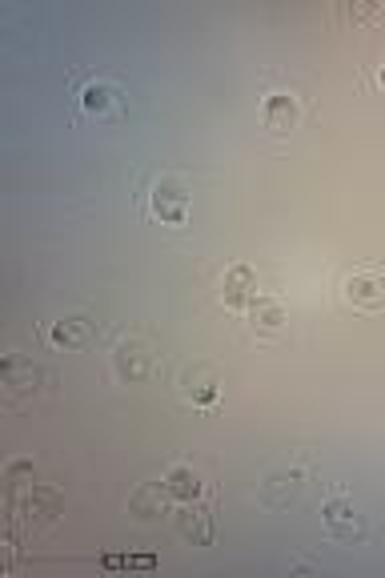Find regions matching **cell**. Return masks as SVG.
Segmentation results:
<instances>
[{"mask_svg": "<svg viewBox=\"0 0 385 578\" xmlns=\"http://www.w3.org/2000/svg\"><path fill=\"white\" fill-rule=\"evenodd\" d=\"M101 566H105V570H121V566H137V570H149V566H157V558H149V554H137V558H113V554H109Z\"/></svg>", "mask_w": 385, "mask_h": 578, "instance_id": "obj_17", "label": "cell"}, {"mask_svg": "<svg viewBox=\"0 0 385 578\" xmlns=\"http://www.w3.org/2000/svg\"><path fill=\"white\" fill-rule=\"evenodd\" d=\"M297 486H301V474H273V478L265 482V498H269V502H285V498L297 494Z\"/></svg>", "mask_w": 385, "mask_h": 578, "instance_id": "obj_15", "label": "cell"}, {"mask_svg": "<svg viewBox=\"0 0 385 578\" xmlns=\"http://www.w3.org/2000/svg\"><path fill=\"white\" fill-rule=\"evenodd\" d=\"M13 506L33 522V526H45V522H53L57 514H61V494L53 490V486H29L25 490V498H13Z\"/></svg>", "mask_w": 385, "mask_h": 578, "instance_id": "obj_3", "label": "cell"}, {"mask_svg": "<svg viewBox=\"0 0 385 578\" xmlns=\"http://www.w3.org/2000/svg\"><path fill=\"white\" fill-rule=\"evenodd\" d=\"M169 486L165 482H145V486H137L133 490V498H129V514H137L141 522H153V518H161L165 510H169Z\"/></svg>", "mask_w": 385, "mask_h": 578, "instance_id": "obj_8", "label": "cell"}, {"mask_svg": "<svg viewBox=\"0 0 385 578\" xmlns=\"http://www.w3.org/2000/svg\"><path fill=\"white\" fill-rule=\"evenodd\" d=\"M349 13H353L357 21H373V17H377V9H373V5H353Z\"/></svg>", "mask_w": 385, "mask_h": 578, "instance_id": "obj_18", "label": "cell"}, {"mask_svg": "<svg viewBox=\"0 0 385 578\" xmlns=\"http://www.w3.org/2000/svg\"><path fill=\"white\" fill-rule=\"evenodd\" d=\"M45 338L57 346V350H85L93 342V322L85 318H65V322H53L45 330Z\"/></svg>", "mask_w": 385, "mask_h": 578, "instance_id": "obj_11", "label": "cell"}, {"mask_svg": "<svg viewBox=\"0 0 385 578\" xmlns=\"http://www.w3.org/2000/svg\"><path fill=\"white\" fill-rule=\"evenodd\" d=\"M249 322H253V330H281V322H285V310H281L277 302H265V298H257V302H253V310H249Z\"/></svg>", "mask_w": 385, "mask_h": 578, "instance_id": "obj_14", "label": "cell"}, {"mask_svg": "<svg viewBox=\"0 0 385 578\" xmlns=\"http://www.w3.org/2000/svg\"><path fill=\"white\" fill-rule=\"evenodd\" d=\"M297 117H301V105H297L293 93H269V97L261 101V121H265V129H273V133L293 129Z\"/></svg>", "mask_w": 385, "mask_h": 578, "instance_id": "obj_7", "label": "cell"}, {"mask_svg": "<svg viewBox=\"0 0 385 578\" xmlns=\"http://www.w3.org/2000/svg\"><path fill=\"white\" fill-rule=\"evenodd\" d=\"M189 398H193L197 406H213V402H217V382H213V378H209V382H197V386L189 382Z\"/></svg>", "mask_w": 385, "mask_h": 578, "instance_id": "obj_16", "label": "cell"}, {"mask_svg": "<svg viewBox=\"0 0 385 578\" xmlns=\"http://www.w3.org/2000/svg\"><path fill=\"white\" fill-rule=\"evenodd\" d=\"M165 486H169V494H173L177 502H197L201 490H205V482H201L189 466H173V470L165 474Z\"/></svg>", "mask_w": 385, "mask_h": 578, "instance_id": "obj_13", "label": "cell"}, {"mask_svg": "<svg viewBox=\"0 0 385 578\" xmlns=\"http://www.w3.org/2000/svg\"><path fill=\"white\" fill-rule=\"evenodd\" d=\"M377 85H381V89H385V65H381V69H377Z\"/></svg>", "mask_w": 385, "mask_h": 578, "instance_id": "obj_19", "label": "cell"}, {"mask_svg": "<svg viewBox=\"0 0 385 578\" xmlns=\"http://www.w3.org/2000/svg\"><path fill=\"white\" fill-rule=\"evenodd\" d=\"M177 534L185 542H193V546H205L213 538V514L205 506H197V502H181V510H177Z\"/></svg>", "mask_w": 385, "mask_h": 578, "instance_id": "obj_9", "label": "cell"}, {"mask_svg": "<svg viewBox=\"0 0 385 578\" xmlns=\"http://www.w3.org/2000/svg\"><path fill=\"white\" fill-rule=\"evenodd\" d=\"M77 101H81V109L89 113V117H97V121H109V117H121L125 113V89L121 85H113V81H89L81 93H77Z\"/></svg>", "mask_w": 385, "mask_h": 578, "instance_id": "obj_2", "label": "cell"}, {"mask_svg": "<svg viewBox=\"0 0 385 578\" xmlns=\"http://www.w3.org/2000/svg\"><path fill=\"white\" fill-rule=\"evenodd\" d=\"M189 209H193V197L185 185L177 181H157L153 193H149V213L161 221V225H185L189 221Z\"/></svg>", "mask_w": 385, "mask_h": 578, "instance_id": "obj_1", "label": "cell"}, {"mask_svg": "<svg viewBox=\"0 0 385 578\" xmlns=\"http://www.w3.org/2000/svg\"><path fill=\"white\" fill-rule=\"evenodd\" d=\"M221 294H225V306L229 310H253V302H257V273L249 269V265H233L229 273H225V285H221Z\"/></svg>", "mask_w": 385, "mask_h": 578, "instance_id": "obj_4", "label": "cell"}, {"mask_svg": "<svg viewBox=\"0 0 385 578\" xmlns=\"http://www.w3.org/2000/svg\"><path fill=\"white\" fill-rule=\"evenodd\" d=\"M321 522H325L337 538H357V534H361V514H357L353 502H345V498H329V502L321 506Z\"/></svg>", "mask_w": 385, "mask_h": 578, "instance_id": "obj_12", "label": "cell"}, {"mask_svg": "<svg viewBox=\"0 0 385 578\" xmlns=\"http://www.w3.org/2000/svg\"><path fill=\"white\" fill-rule=\"evenodd\" d=\"M345 298L361 310H381L385 306V273H353L345 281Z\"/></svg>", "mask_w": 385, "mask_h": 578, "instance_id": "obj_6", "label": "cell"}, {"mask_svg": "<svg viewBox=\"0 0 385 578\" xmlns=\"http://www.w3.org/2000/svg\"><path fill=\"white\" fill-rule=\"evenodd\" d=\"M0 382H5L13 394H33L41 382V370L21 354H5V362H0Z\"/></svg>", "mask_w": 385, "mask_h": 578, "instance_id": "obj_10", "label": "cell"}, {"mask_svg": "<svg viewBox=\"0 0 385 578\" xmlns=\"http://www.w3.org/2000/svg\"><path fill=\"white\" fill-rule=\"evenodd\" d=\"M113 370H117L121 382H141V378H149V370H153L149 346H145V342H121V346L113 350Z\"/></svg>", "mask_w": 385, "mask_h": 578, "instance_id": "obj_5", "label": "cell"}]
</instances>
